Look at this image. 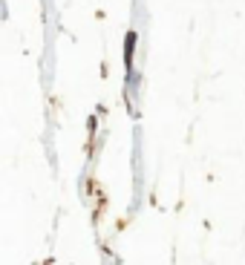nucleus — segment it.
<instances>
[{
    "label": "nucleus",
    "instance_id": "f257e3e1",
    "mask_svg": "<svg viewBox=\"0 0 245 265\" xmlns=\"http://www.w3.org/2000/svg\"><path fill=\"white\" fill-rule=\"evenodd\" d=\"M133 46H136V32L127 35V46H124V52H127V61L133 58Z\"/></svg>",
    "mask_w": 245,
    "mask_h": 265
}]
</instances>
